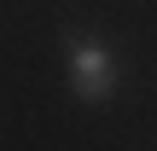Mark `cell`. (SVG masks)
Returning a JSON list of instances; mask_svg holds the SVG:
<instances>
[{"label":"cell","mask_w":157,"mask_h":151,"mask_svg":"<svg viewBox=\"0 0 157 151\" xmlns=\"http://www.w3.org/2000/svg\"><path fill=\"white\" fill-rule=\"evenodd\" d=\"M64 64H70V87H76V99L99 105V99L117 93V58H111L105 41H93V35H70Z\"/></svg>","instance_id":"1"}]
</instances>
